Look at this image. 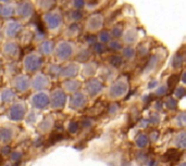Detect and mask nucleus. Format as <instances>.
Returning a JSON list of instances; mask_svg holds the SVG:
<instances>
[{
    "mask_svg": "<svg viewBox=\"0 0 186 166\" xmlns=\"http://www.w3.org/2000/svg\"><path fill=\"white\" fill-rule=\"evenodd\" d=\"M14 12V7L13 6H9V4H4V6H1L0 8V14L2 15L3 17H8L11 16Z\"/></svg>",
    "mask_w": 186,
    "mask_h": 166,
    "instance_id": "f3484780",
    "label": "nucleus"
},
{
    "mask_svg": "<svg viewBox=\"0 0 186 166\" xmlns=\"http://www.w3.org/2000/svg\"><path fill=\"white\" fill-rule=\"evenodd\" d=\"M172 66L174 68H179L182 66L183 64V57L181 54H175L173 58H172Z\"/></svg>",
    "mask_w": 186,
    "mask_h": 166,
    "instance_id": "b1692460",
    "label": "nucleus"
},
{
    "mask_svg": "<svg viewBox=\"0 0 186 166\" xmlns=\"http://www.w3.org/2000/svg\"><path fill=\"white\" fill-rule=\"evenodd\" d=\"M186 95V90H185V88H183V87H179V88H176V91H175V96L178 97L179 99H181V98H183Z\"/></svg>",
    "mask_w": 186,
    "mask_h": 166,
    "instance_id": "4c0bfd02",
    "label": "nucleus"
},
{
    "mask_svg": "<svg viewBox=\"0 0 186 166\" xmlns=\"http://www.w3.org/2000/svg\"><path fill=\"white\" fill-rule=\"evenodd\" d=\"M147 124H148V121H143L141 122V127H147Z\"/></svg>",
    "mask_w": 186,
    "mask_h": 166,
    "instance_id": "09e8293b",
    "label": "nucleus"
},
{
    "mask_svg": "<svg viewBox=\"0 0 186 166\" xmlns=\"http://www.w3.org/2000/svg\"><path fill=\"white\" fill-rule=\"evenodd\" d=\"M122 62H123V59H122V57H120V55H112V57L109 59V63L111 64L112 66H114V67L121 66Z\"/></svg>",
    "mask_w": 186,
    "mask_h": 166,
    "instance_id": "5701e85b",
    "label": "nucleus"
},
{
    "mask_svg": "<svg viewBox=\"0 0 186 166\" xmlns=\"http://www.w3.org/2000/svg\"><path fill=\"white\" fill-rule=\"evenodd\" d=\"M83 72L85 76H90V75H93L96 72V65H95V63H86Z\"/></svg>",
    "mask_w": 186,
    "mask_h": 166,
    "instance_id": "4be33fe9",
    "label": "nucleus"
},
{
    "mask_svg": "<svg viewBox=\"0 0 186 166\" xmlns=\"http://www.w3.org/2000/svg\"><path fill=\"white\" fill-rule=\"evenodd\" d=\"M89 57H90V53H89V51L88 50H82L81 52H79V54H77V59H79V61H87L88 59H89Z\"/></svg>",
    "mask_w": 186,
    "mask_h": 166,
    "instance_id": "c85d7f7f",
    "label": "nucleus"
},
{
    "mask_svg": "<svg viewBox=\"0 0 186 166\" xmlns=\"http://www.w3.org/2000/svg\"><path fill=\"white\" fill-rule=\"evenodd\" d=\"M165 92H167V87L165 86H161V87H159L157 89L156 95L157 96H163V95H165Z\"/></svg>",
    "mask_w": 186,
    "mask_h": 166,
    "instance_id": "58836bf2",
    "label": "nucleus"
},
{
    "mask_svg": "<svg viewBox=\"0 0 186 166\" xmlns=\"http://www.w3.org/2000/svg\"><path fill=\"white\" fill-rule=\"evenodd\" d=\"M34 81V88H36V89H43L44 87H46V86L48 85V79L46 78L45 76H43V75H38V76H36V78H35Z\"/></svg>",
    "mask_w": 186,
    "mask_h": 166,
    "instance_id": "dca6fc26",
    "label": "nucleus"
},
{
    "mask_svg": "<svg viewBox=\"0 0 186 166\" xmlns=\"http://www.w3.org/2000/svg\"><path fill=\"white\" fill-rule=\"evenodd\" d=\"M159 121H160V117L158 116V114H152L151 116H150V119L149 122L152 124H158Z\"/></svg>",
    "mask_w": 186,
    "mask_h": 166,
    "instance_id": "79ce46f5",
    "label": "nucleus"
},
{
    "mask_svg": "<svg viewBox=\"0 0 186 166\" xmlns=\"http://www.w3.org/2000/svg\"><path fill=\"white\" fill-rule=\"evenodd\" d=\"M182 81H183V83H184L185 85H186V72L182 75Z\"/></svg>",
    "mask_w": 186,
    "mask_h": 166,
    "instance_id": "de8ad7c7",
    "label": "nucleus"
},
{
    "mask_svg": "<svg viewBox=\"0 0 186 166\" xmlns=\"http://www.w3.org/2000/svg\"><path fill=\"white\" fill-rule=\"evenodd\" d=\"M139 49H141V54H147V49H146V48H144L143 46H141Z\"/></svg>",
    "mask_w": 186,
    "mask_h": 166,
    "instance_id": "a18cd8bd",
    "label": "nucleus"
},
{
    "mask_svg": "<svg viewBox=\"0 0 186 166\" xmlns=\"http://www.w3.org/2000/svg\"><path fill=\"white\" fill-rule=\"evenodd\" d=\"M73 51H74V48H73L72 44L60 43L57 48V57L61 61H65L73 54Z\"/></svg>",
    "mask_w": 186,
    "mask_h": 166,
    "instance_id": "f03ea898",
    "label": "nucleus"
},
{
    "mask_svg": "<svg viewBox=\"0 0 186 166\" xmlns=\"http://www.w3.org/2000/svg\"><path fill=\"white\" fill-rule=\"evenodd\" d=\"M112 35H113V37H116V38H119V37H121L123 35V30L121 27L116 26V27L112 28Z\"/></svg>",
    "mask_w": 186,
    "mask_h": 166,
    "instance_id": "f704fd0d",
    "label": "nucleus"
},
{
    "mask_svg": "<svg viewBox=\"0 0 186 166\" xmlns=\"http://www.w3.org/2000/svg\"><path fill=\"white\" fill-rule=\"evenodd\" d=\"M176 121H178L179 126H182V127L186 126V112H181L176 117Z\"/></svg>",
    "mask_w": 186,
    "mask_h": 166,
    "instance_id": "7c9ffc66",
    "label": "nucleus"
},
{
    "mask_svg": "<svg viewBox=\"0 0 186 166\" xmlns=\"http://www.w3.org/2000/svg\"><path fill=\"white\" fill-rule=\"evenodd\" d=\"M8 166H9V165H8Z\"/></svg>",
    "mask_w": 186,
    "mask_h": 166,
    "instance_id": "864d4df0",
    "label": "nucleus"
},
{
    "mask_svg": "<svg viewBox=\"0 0 186 166\" xmlns=\"http://www.w3.org/2000/svg\"><path fill=\"white\" fill-rule=\"evenodd\" d=\"M109 47L112 50H121L122 45L118 40H113V41H109Z\"/></svg>",
    "mask_w": 186,
    "mask_h": 166,
    "instance_id": "72a5a7b5",
    "label": "nucleus"
},
{
    "mask_svg": "<svg viewBox=\"0 0 186 166\" xmlns=\"http://www.w3.org/2000/svg\"><path fill=\"white\" fill-rule=\"evenodd\" d=\"M156 109L157 110H161V109H162V103H161L160 101L156 103Z\"/></svg>",
    "mask_w": 186,
    "mask_h": 166,
    "instance_id": "49530a36",
    "label": "nucleus"
},
{
    "mask_svg": "<svg viewBox=\"0 0 186 166\" xmlns=\"http://www.w3.org/2000/svg\"><path fill=\"white\" fill-rule=\"evenodd\" d=\"M11 138V131L8 129H6V128H2L1 130H0V140L1 141H8L9 139Z\"/></svg>",
    "mask_w": 186,
    "mask_h": 166,
    "instance_id": "bb28decb",
    "label": "nucleus"
},
{
    "mask_svg": "<svg viewBox=\"0 0 186 166\" xmlns=\"http://www.w3.org/2000/svg\"><path fill=\"white\" fill-rule=\"evenodd\" d=\"M179 81V76L178 75H171L168 79V86H169L170 89L174 88V86L176 85V83Z\"/></svg>",
    "mask_w": 186,
    "mask_h": 166,
    "instance_id": "2f4dec72",
    "label": "nucleus"
},
{
    "mask_svg": "<svg viewBox=\"0 0 186 166\" xmlns=\"http://www.w3.org/2000/svg\"><path fill=\"white\" fill-rule=\"evenodd\" d=\"M48 103H49V100H48L47 95L38 94L33 97V104H34V107H36L37 109H46Z\"/></svg>",
    "mask_w": 186,
    "mask_h": 166,
    "instance_id": "423d86ee",
    "label": "nucleus"
},
{
    "mask_svg": "<svg viewBox=\"0 0 186 166\" xmlns=\"http://www.w3.org/2000/svg\"><path fill=\"white\" fill-rule=\"evenodd\" d=\"M86 103V97L82 94H77L71 100V104H72L73 109H79V108L84 107Z\"/></svg>",
    "mask_w": 186,
    "mask_h": 166,
    "instance_id": "ddd939ff",
    "label": "nucleus"
},
{
    "mask_svg": "<svg viewBox=\"0 0 186 166\" xmlns=\"http://www.w3.org/2000/svg\"><path fill=\"white\" fill-rule=\"evenodd\" d=\"M77 71H79V67H77L76 63H71L68 66H65V67L60 70V75H62L63 77L73 76V75L76 74Z\"/></svg>",
    "mask_w": 186,
    "mask_h": 166,
    "instance_id": "4468645a",
    "label": "nucleus"
},
{
    "mask_svg": "<svg viewBox=\"0 0 186 166\" xmlns=\"http://www.w3.org/2000/svg\"><path fill=\"white\" fill-rule=\"evenodd\" d=\"M3 52L4 54L15 59V58L19 57V47H17V45L14 43H8L4 45Z\"/></svg>",
    "mask_w": 186,
    "mask_h": 166,
    "instance_id": "9d476101",
    "label": "nucleus"
},
{
    "mask_svg": "<svg viewBox=\"0 0 186 166\" xmlns=\"http://www.w3.org/2000/svg\"><path fill=\"white\" fill-rule=\"evenodd\" d=\"M176 105H178V102H176L175 99L170 98L169 100L167 101V108H168V109L174 110V109H175V108H176Z\"/></svg>",
    "mask_w": 186,
    "mask_h": 166,
    "instance_id": "c9c22d12",
    "label": "nucleus"
},
{
    "mask_svg": "<svg viewBox=\"0 0 186 166\" xmlns=\"http://www.w3.org/2000/svg\"><path fill=\"white\" fill-rule=\"evenodd\" d=\"M21 28H22L21 23H19V22H10V23H8L6 26L7 36L11 37V38H12V37H15L17 34H19Z\"/></svg>",
    "mask_w": 186,
    "mask_h": 166,
    "instance_id": "6e6552de",
    "label": "nucleus"
},
{
    "mask_svg": "<svg viewBox=\"0 0 186 166\" xmlns=\"http://www.w3.org/2000/svg\"><path fill=\"white\" fill-rule=\"evenodd\" d=\"M64 102H65V96L64 94L59 90V91H56L52 96V105L55 107V109H60V108L63 107Z\"/></svg>",
    "mask_w": 186,
    "mask_h": 166,
    "instance_id": "9b49d317",
    "label": "nucleus"
},
{
    "mask_svg": "<svg viewBox=\"0 0 186 166\" xmlns=\"http://www.w3.org/2000/svg\"><path fill=\"white\" fill-rule=\"evenodd\" d=\"M86 90L90 96H97L103 90V84L97 79H92L86 84Z\"/></svg>",
    "mask_w": 186,
    "mask_h": 166,
    "instance_id": "39448f33",
    "label": "nucleus"
},
{
    "mask_svg": "<svg viewBox=\"0 0 186 166\" xmlns=\"http://www.w3.org/2000/svg\"><path fill=\"white\" fill-rule=\"evenodd\" d=\"M0 1H1V2H8L9 0H0Z\"/></svg>",
    "mask_w": 186,
    "mask_h": 166,
    "instance_id": "3c124183",
    "label": "nucleus"
},
{
    "mask_svg": "<svg viewBox=\"0 0 186 166\" xmlns=\"http://www.w3.org/2000/svg\"><path fill=\"white\" fill-rule=\"evenodd\" d=\"M122 54L124 58H126V59H132V58L135 55V50L133 49L132 47H126L122 50Z\"/></svg>",
    "mask_w": 186,
    "mask_h": 166,
    "instance_id": "cd10ccee",
    "label": "nucleus"
},
{
    "mask_svg": "<svg viewBox=\"0 0 186 166\" xmlns=\"http://www.w3.org/2000/svg\"><path fill=\"white\" fill-rule=\"evenodd\" d=\"M17 83L15 84V86H17V88L19 90H21V91H23V90H25L26 88H27L28 86V81L26 77L24 76H20L19 78L17 79Z\"/></svg>",
    "mask_w": 186,
    "mask_h": 166,
    "instance_id": "6ab92c4d",
    "label": "nucleus"
},
{
    "mask_svg": "<svg viewBox=\"0 0 186 166\" xmlns=\"http://www.w3.org/2000/svg\"><path fill=\"white\" fill-rule=\"evenodd\" d=\"M54 50V45L51 43H45L41 45V52L44 54H50Z\"/></svg>",
    "mask_w": 186,
    "mask_h": 166,
    "instance_id": "a878e982",
    "label": "nucleus"
},
{
    "mask_svg": "<svg viewBox=\"0 0 186 166\" xmlns=\"http://www.w3.org/2000/svg\"><path fill=\"white\" fill-rule=\"evenodd\" d=\"M64 87H65L69 91H76L77 88L79 87V83L76 81H69V83L64 84Z\"/></svg>",
    "mask_w": 186,
    "mask_h": 166,
    "instance_id": "393cba45",
    "label": "nucleus"
},
{
    "mask_svg": "<svg viewBox=\"0 0 186 166\" xmlns=\"http://www.w3.org/2000/svg\"><path fill=\"white\" fill-rule=\"evenodd\" d=\"M179 166H186V163H182V164H180Z\"/></svg>",
    "mask_w": 186,
    "mask_h": 166,
    "instance_id": "8fccbe9b",
    "label": "nucleus"
},
{
    "mask_svg": "<svg viewBox=\"0 0 186 166\" xmlns=\"http://www.w3.org/2000/svg\"><path fill=\"white\" fill-rule=\"evenodd\" d=\"M127 83H125L124 81H118L111 86L109 90V95L112 98H119V97H122L123 95H125L127 92Z\"/></svg>",
    "mask_w": 186,
    "mask_h": 166,
    "instance_id": "7ed1b4c3",
    "label": "nucleus"
},
{
    "mask_svg": "<svg viewBox=\"0 0 186 166\" xmlns=\"http://www.w3.org/2000/svg\"><path fill=\"white\" fill-rule=\"evenodd\" d=\"M110 39H111V36H110L109 32H107V30H103L100 33V35H99V40L101 43H109Z\"/></svg>",
    "mask_w": 186,
    "mask_h": 166,
    "instance_id": "c756f323",
    "label": "nucleus"
},
{
    "mask_svg": "<svg viewBox=\"0 0 186 166\" xmlns=\"http://www.w3.org/2000/svg\"><path fill=\"white\" fill-rule=\"evenodd\" d=\"M17 12L24 17L30 16V15L32 14V4H31V2L26 1V0L20 2V4L17 8Z\"/></svg>",
    "mask_w": 186,
    "mask_h": 166,
    "instance_id": "1a4fd4ad",
    "label": "nucleus"
},
{
    "mask_svg": "<svg viewBox=\"0 0 186 166\" xmlns=\"http://www.w3.org/2000/svg\"><path fill=\"white\" fill-rule=\"evenodd\" d=\"M24 65L25 70H27L28 72H35L41 66V58L35 53L28 54L24 59Z\"/></svg>",
    "mask_w": 186,
    "mask_h": 166,
    "instance_id": "f257e3e1",
    "label": "nucleus"
},
{
    "mask_svg": "<svg viewBox=\"0 0 186 166\" xmlns=\"http://www.w3.org/2000/svg\"><path fill=\"white\" fill-rule=\"evenodd\" d=\"M147 145H148V137L146 136V135H144V134L139 135V136L137 137V139H136V145H137V147L145 148Z\"/></svg>",
    "mask_w": 186,
    "mask_h": 166,
    "instance_id": "412c9836",
    "label": "nucleus"
},
{
    "mask_svg": "<svg viewBox=\"0 0 186 166\" xmlns=\"http://www.w3.org/2000/svg\"><path fill=\"white\" fill-rule=\"evenodd\" d=\"M94 49H95V51H96L97 53H103V52L105 51V47H103L101 44H96V45H95V47H94Z\"/></svg>",
    "mask_w": 186,
    "mask_h": 166,
    "instance_id": "ea45409f",
    "label": "nucleus"
},
{
    "mask_svg": "<svg viewBox=\"0 0 186 166\" xmlns=\"http://www.w3.org/2000/svg\"><path fill=\"white\" fill-rule=\"evenodd\" d=\"M124 37V41L127 44H133L136 41L137 39V34H136V30L131 28V30H126V33L123 35Z\"/></svg>",
    "mask_w": 186,
    "mask_h": 166,
    "instance_id": "2eb2a0df",
    "label": "nucleus"
},
{
    "mask_svg": "<svg viewBox=\"0 0 186 166\" xmlns=\"http://www.w3.org/2000/svg\"><path fill=\"white\" fill-rule=\"evenodd\" d=\"M103 19L101 15L99 14H96V15H93V16L89 17V20H88V28H89V30H98L101 28V26H103Z\"/></svg>",
    "mask_w": 186,
    "mask_h": 166,
    "instance_id": "0eeeda50",
    "label": "nucleus"
},
{
    "mask_svg": "<svg viewBox=\"0 0 186 166\" xmlns=\"http://www.w3.org/2000/svg\"><path fill=\"white\" fill-rule=\"evenodd\" d=\"M157 84H158V81H151L149 84H148V89H152V88H155L157 86Z\"/></svg>",
    "mask_w": 186,
    "mask_h": 166,
    "instance_id": "c03bdc74",
    "label": "nucleus"
},
{
    "mask_svg": "<svg viewBox=\"0 0 186 166\" xmlns=\"http://www.w3.org/2000/svg\"><path fill=\"white\" fill-rule=\"evenodd\" d=\"M77 127H79V125H77L76 123H72L70 127H69V129H70L71 132H75V131H76V129H77Z\"/></svg>",
    "mask_w": 186,
    "mask_h": 166,
    "instance_id": "37998d69",
    "label": "nucleus"
},
{
    "mask_svg": "<svg viewBox=\"0 0 186 166\" xmlns=\"http://www.w3.org/2000/svg\"><path fill=\"white\" fill-rule=\"evenodd\" d=\"M46 23H47L48 27L51 30H56L57 28L60 26L61 24V17L58 13L56 12H51L49 14L46 15Z\"/></svg>",
    "mask_w": 186,
    "mask_h": 166,
    "instance_id": "20e7f679",
    "label": "nucleus"
},
{
    "mask_svg": "<svg viewBox=\"0 0 186 166\" xmlns=\"http://www.w3.org/2000/svg\"><path fill=\"white\" fill-rule=\"evenodd\" d=\"M157 63H158V58L156 57V55H152L151 58L149 59V61L147 62V64H146L145 66V73H149L150 71H152L155 67H156Z\"/></svg>",
    "mask_w": 186,
    "mask_h": 166,
    "instance_id": "a211bd4d",
    "label": "nucleus"
},
{
    "mask_svg": "<svg viewBox=\"0 0 186 166\" xmlns=\"http://www.w3.org/2000/svg\"><path fill=\"white\" fill-rule=\"evenodd\" d=\"M175 142H176V145H178L179 148L185 149L186 148V132L185 131L181 132V134L176 137Z\"/></svg>",
    "mask_w": 186,
    "mask_h": 166,
    "instance_id": "aec40b11",
    "label": "nucleus"
},
{
    "mask_svg": "<svg viewBox=\"0 0 186 166\" xmlns=\"http://www.w3.org/2000/svg\"><path fill=\"white\" fill-rule=\"evenodd\" d=\"M13 98H14V94L9 89H6V91H3V94H2V100L3 101H11Z\"/></svg>",
    "mask_w": 186,
    "mask_h": 166,
    "instance_id": "473e14b6",
    "label": "nucleus"
},
{
    "mask_svg": "<svg viewBox=\"0 0 186 166\" xmlns=\"http://www.w3.org/2000/svg\"><path fill=\"white\" fill-rule=\"evenodd\" d=\"M71 21L75 22V21H79V19L82 17V13L79 12V11H74V12H71Z\"/></svg>",
    "mask_w": 186,
    "mask_h": 166,
    "instance_id": "e433bc0d",
    "label": "nucleus"
},
{
    "mask_svg": "<svg viewBox=\"0 0 186 166\" xmlns=\"http://www.w3.org/2000/svg\"><path fill=\"white\" fill-rule=\"evenodd\" d=\"M24 107L22 104H17L12 107V109L10 110V117L14 121H20L23 118L24 116Z\"/></svg>",
    "mask_w": 186,
    "mask_h": 166,
    "instance_id": "f8f14e48",
    "label": "nucleus"
},
{
    "mask_svg": "<svg viewBox=\"0 0 186 166\" xmlns=\"http://www.w3.org/2000/svg\"><path fill=\"white\" fill-rule=\"evenodd\" d=\"M74 4H73V7H74L75 9H81L84 7V0H74Z\"/></svg>",
    "mask_w": 186,
    "mask_h": 166,
    "instance_id": "a19ab883",
    "label": "nucleus"
},
{
    "mask_svg": "<svg viewBox=\"0 0 186 166\" xmlns=\"http://www.w3.org/2000/svg\"><path fill=\"white\" fill-rule=\"evenodd\" d=\"M0 40H1V33H0Z\"/></svg>",
    "mask_w": 186,
    "mask_h": 166,
    "instance_id": "603ef678",
    "label": "nucleus"
}]
</instances>
